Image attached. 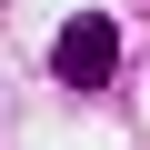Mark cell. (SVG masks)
I'll return each instance as SVG.
<instances>
[{
	"label": "cell",
	"instance_id": "obj_1",
	"mask_svg": "<svg viewBox=\"0 0 150 150\" xmlns=\"http://www.w3.org/2000/svg\"><path fill=\"white\" fill-rule=\"evenodd\" d=\"M50 70H60L70 90H100L110 70H120V30H110L100 10H80V20H70V30L50 40Z\"/></svg>",
	"mask_w": 150,
	"mask_h": 150
}]
</instances>
